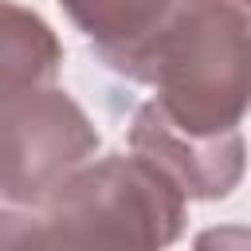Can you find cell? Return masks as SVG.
Returning a JSON list of instances; mask_svg holds the SVG:
<instances>
[{
	"mask_svg": "<svg viewBox=\"0 0 251 251\" xmlns=\"http://www.w3.org/2000/svg\"><path fill=\"white\" fill-rule=\"evenodd\" d=\"M98 149L86 114L55 86L0 94V196L35 208Z\"/></svg>",
	"mask_w": 251,
	"mask_h": 251,
	"instance_id": "obj_3",
	"label": "cell"
},
{
	"mask_svg": "<svg viewBox=\"0 0 251 251\" xmlns=\"http://www.w3.org/2000/svg\"><path fill=\"white\" fill-rule=\"evenodd\" d=\"M184 192L141 153L67 173L35 208V243L51 247H161L180 235Z\"/></svg>",
	"mask_w": 251,
	"mask_h": 251,
	"instance_id": "obj_1",
	"label": "cell"
},
{
	"mask_svg": "<svg viewBox=\"0 0 251 251\" xmlns=\"http://www.w3.org/2000/svg\"><path fill=\"white\" fill-rule=\"evenodd\" d=\"M129 145L133 153L153 161L161 173H169L184 196L216 200V196H227L243 176V133L188 137V133L169 129L149 106L137 110Z\"/></svg>",
	"mask_w": 251,
	"mask_h": 251,
	"instance_id": "obj_5",
	"label": "cell"
},
{
	"mask_svg": "<svg viewBox=\"0 0 251 251\" xmlns=\"http://www.w3.org/2000/svg\"><path fill=\"white\" fill-rule=\"evenodd\" d=\"M63 47L55 31L27 8L0 0V94L47 86L59 75Z\"/></svg>",
	"mask_w": 251,
	"mask_h": 251,
	"instance_id": "obj_6",
	"label": "cell"
},
{
	"mask_svg": "<svg viewBox=\"0 0 251 251\" xmlns=\"http://www.w3.org/2000/svg\"><path fill=\"white\" fill-rule=\"evenodd\" d=\"M59 4L114 71L129 75L133 82H145L161 43L208 0H59Z\"/></svg>",
	"mask_w": 251,
	"mask_h": 251,
	"instance_id": "obj_4",
	"label": "cell"
},
{
	"mask_svg": "<svg viewBox=\"0 0 251 251\" xmlns=\"http://www.w3.org/2000/svg\"><path fill=\"white\" fill-rule=\"evenodd\" d=\"M247 4L208 0L200 4L153 55L145 106L176 133L224 137L239 133L247 110Z\"/></svg>",
	"mask_w": 251,
	"mask_h": 251,
	"instance_id": "obj_2",
	"label": "cell"
}]
</instances>
